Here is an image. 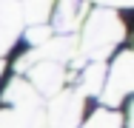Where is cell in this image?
Here are the masks:
<instances>
[{
  "label": "cell",
  "instance_id": "1",
  "mask_svg": "<svg viewBox=\"0 0 134 128\" xmlns=\"http://www.w3.org/2000/svg\"><path fill=\"white\" fill-rule=\"evenodd\" d=\"M123 37H126L123 17L111 9H97L88 14V20L83 26V43L77 46V51L83 57H88L91 63H103Z\"/></svg>",
  "mask_w": 134,
  "mask_h": 128
},
{
  "label": "cell",
  "instance_id": "2",
  "mask_svg": "<svg viewBox=\"0 0 134 128\" xmlns=\"http://www.w3.org/2000/svg\"><path fill=\"white\" fill-rule=\"evenodd\" d=\"M134 88V54L131 51H120L117 60L111 63V68L106 71V80H103V102L106 108H117L120 102L131 94Z\"/></svg>",
  "mask_w": 134,
  "mask_h": 128
},
{
  "label": "cell",
  "instance_id": "3",
  "mask_svg": "<svg viewBox=\"0 0 134 128\" xmlns=\"http://www.w3.org/2000/svg\"><path fill=\"white\" fill-rule=\"evenodd\" d=\"M83 97L77 91H60L54 94L49 108H46V128H77L83 120Z\"/></svg>",
  "mask_w": 134,
  "mask_h": 128
},
{
  "label": "cell",
  "instance_id": "4",
  "mask_svg": "<svg viewBox=\"0 0 134 128\" xmlns=\"http://www.w3.org/2000/svg\"><path fill=\"white\" fill-rule=\"evenodd\" d=\"M29 77H31L34 94L54 97V94H60V88L66 83V68L57 66V63H37V66L29 68Z\"/></svg>",
  "mask_w": 134,
  "mask_h": 128
},
{
  "label": "cell",
  "instance_id": "5",
  "mask_svg": "<svg viewBox=\"0 0 134 128\" xmlns=\"http://www.w3.org/2000/svg\"><path fill=\"white\" fill-rule=\"evenodd\" d=\"M31 63H71L77 57V40L74 37H52L49 43H43L40 49H31Z\"/></svg>",
  "mask_w": 134,
  "mask_h": 128
},
{
  "label": "cell",
  "instance_id": "6",
  "mask_svg": "<svg viewBox=\"0 0 134 128\" xmlns=\"http://www.w3.org/2000/svg\"><path fill=\"white\" fill-rule=\"evenodd\" d=\"M0 128H46V117H43L40 102L3 108L0 111Z\"/></svg>",
  "mask_w": 134,
  "mask_h": 128
},
{
  "label": "cell",
  "instance_id": "7",
  "mask_svg": "<svg viewBox=\"0 0 134 128\" xmlns=\"http://www.w3.org/2000/svg\"><path fill=\"white\" fill-rule=\"evenodd\" d=\"M20 3L17 0H0V54L14 46L17 34H20Z\"/></svg>",
  "mask_w": 134,
  "mask_h": 128
},
{
  "label": "cell",
  "instance_id": "8",
  "mask_svg": "<svg viewBox=\"0 0 134 128\" xmlns=\"http://www.w3.org/2000/svg\"><path fill=\"white\" fill-rule=\"evenodd\" d=\"M80 14H83L80 0H60L57 3V14H54V28L63 37H71V31L80 26Z\"/></svg>",
  "mask_w": 134,
  "mask_h": 128
},
{
  "label": "cell",
  "instance_id": "9",
  "mask_svg": "<svg viewBox=\"0 0 134 128\" xmlns=\"http://www.w3.org/2000/svg\"><path fill=\"white\" fill-rule=\"evenodd\" d=\"M17 3H20V20L29 26H46V17L54 9V0H17Z\"/></svg>",
  "mask_w": 134,
  "mask_h": 128
},
{
  "label": "cell",
  "instance_id": "10",
  "mask_svg": "<svg viewBox=\"0 0 134 128\" xmlns=\"http://www.w3.org/2000/svg\"><path fill=\"white\" fill-rule=\"evenodd\" d=\"M103 80H106V66H103V63H88L86 71H83V80H80L77 94H80L83 100L100 94V91H103Z\"/></svg>",
  "mask_w": 134,
  "mask_h": 128
},
{
  "label": "cell",
  "instance_id": "11",
  "mask_svg": "<svg viewBox=\"0 0 134 128\" xmlns=\"http://www.w3.org/2000/svg\"><path fill=\"white\" fill-rule=\"evenodd\" d=\"M3 100L9 102L12 108H17V105H34V102H40V97L34 94V88L29 85L26 80H12L9 88L3 91Z\"/></svg>",
  "mask_w": 134,
  "mask_h": 128
},
{
  "label": "cell",
  "instance_id": "12",
  "mask_svg": "<svg viewBox=\"0 0 134 128\" xmlns=\"http://www.w3.org/2000/svg\"><path fill=\"white\" fill-rule=\"evenodd\" d=\"M83 128H123V117L111 108H97Z\"/></svg>",
  "mask_w": 134,
  "mask_h": 128
},
{
  "label": "cell",
  "instance_id": "13",
  "mask_svg": "<svg viewBox=\"0 0 134 128\" xmlns=\"http://www.w3.org/2000/svg\"><path fill=\"white\" fill-rule=\"evenodd\" d=\"M26 40L34 46V49H40L43 43L52 40V28H49V26H29L26 28Z\"/></svg>",
  "mask_w": 134,
  "mask_h": 128
},
{
  "label": "cell",
  "instance_id": "14",
  "mask_svg": "<svg viewBox=\"0 0 134 128\" xmlns=\"http://www.w3.org/2000/svg\"><path fill=\"white\" fill-rule=\"evenodd\" d=\"M97 3L106 6V9H111V11H114V9H129V6H131V0H97Z\"/></svg>",
  "mask_w": 134,
  "mask_h": 128
},
{
  "label": "cell",
  "instance_id": "15",
  "mask_svg": "<svg viewBox=\"0 0 134 128\" xmlns=\"http://www.w3.org/2000/svg\"><path fill=\"white\" fill-rule=\"evenodd\" d=\"M0 74H3V63H0Z\"/></svg>",
  "mask_w": 134,
  "mask_h": 128
}]
</instances>
